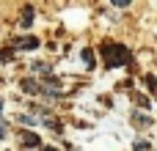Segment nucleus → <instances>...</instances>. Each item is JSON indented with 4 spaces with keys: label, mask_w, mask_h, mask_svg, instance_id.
I'll use <instances>...</instances> for the list:
<instances>
[{
    "label": "nucleus",
    "mask_w": 157,
    "mask_h": 151,
    "mask_svg": "<svg viewBox=\"0 0 157 151\" xmlns=\"http://www.w3.org/2000/svg\"><path fill=\"white\" fill-rule=\"evenodd\" d=\"M17 47H22V50H33V47H39V41H36V39H25V41H17Z\"/></svg>",
    "instance_id": "4"
},
{
    "label": "nucleus",
    "mask_w": 157,
    "mask_h": 151,
    "mask_svg": "<svg viewBox=\"0 0 157 151\" xmlns=\"http://www.w3.org/2000/svg\"><path fill=\"white\" fill-rule=\"evenodd\" d=\"M102 55H105V66L108 69H116V66H124L130 61V50L124 44H105L102 47Z\"/></svg>",
    "instance_id": "1"
},
{
    "label": "nucleus",
    "mask_w": 157,
    "mask_h": 151,
    "mask_svg": "<svg viewBox=\"0 0 157 151\" xmlns=\"http://www.w3.org/2000/svg\"><path fill=\"white\" fill-rule=\"evenodd\" d=\"M0 113H3V99H0Z\"/></svg>",
    "instance_id": "9"
},
{
    "label": "nucleus",
    "mask_w": 157,
    "mask_h": 151,
    "mask_svg": "<svg viewBox=\"0 0 157 151\" xmlns=\"http://www.w3.org/2000/svg\"><path fill=\"white\" fill-rule=\"evenodd\" d=\"M146 85H149V88H152V91H155V88H157V80H155V77H152V74H149V77H146Z\"/></svg>",
    "instance_id": "8"
},
{
    "label": "nucleus",
    "mask_w": 157,
    "mask_h": 151,
    "mask_svg": "<svg viewBox=\"0 0 157 151\" xmlns=\"http://www.w3.org/2000/svg\"><path fill=\"white\" fill-rule=\"evenodd\" d=\"M22 91H28V94H36V91H39V85L28 80V83H22Z\"/></svg>",
    "instance_id": "6"
},
{
    "label": "nucleus",
    "mask_w": 157,
    "mask_h": 151,
    "mask_svg": "<svg viewBox=\"0 0 157 151\" xmlns=\"http://www.w3.org/2000/svg\"><path fill=\"white\" fill-rule=\"evenodd\" d=\"M22 14H25V17H22V25L28 28V25L33 22V8H30V6H25V11H22Z\"/></svg>",
    "instance_id": "3"
},
{
    "label": "nucleus",
    "mask_w": 157,
    "mask_h": 151,
    "mask_svg": "<svg viewBox=\"0 0 157 151\" xmlns=\"http://www.w3.org/2000/svg\"><path fill=\"white\" fill-rule=\"evenodd\" d=\"M135 151H149V143H146V140H138V143H135Z\"/></svg>",
    "instance_id": "7"
},
{
    "label": "nucleus",
    "mask_w": 157,
    "mask_h": 151,
    "mask_svg": "<svg viewBox=\"0 0 157 151\" xmlns=\"http://www.w3.org/2000/svg\"><path fill=\"white\" fill-rule=\"evenodd\" d=\"M19 140H22L28 149H36V146H41V140H39L33 132H19Z\"/></svg>",
    "instance_id": "2"
},
{
    "label": "nucleus",
    "mask_w": 157,
    "mask_h": 151,
    "mask_svg": "<svg viewBox=\"0 0 157 151\" xmlns=\"http://www.w3.org/2000/svg\"><path fill=\"white\" fill-rule=\"evenodd\" d=\"M0 138H3V127H0Z\"/></svg>",
    "instance_id": "11"
},
{
    "label": "nucleus",
    "mask_w": 157,
    "mask_h": 151,
    "mask_svg": "<svg viewBox=\"0 0 157 151\" xmlns=\"http://www.w3.org/2000/svg\"><path fill=\"white\" fill-rule=\"evenodd\" d=\"M83 63H86V69L94 66V52H91V50H83Z\"/></svg>",
    "instance_id": "5"
},
{
    "label": "nucleus",
    "mask_w": 157,
    "mask_h": 151,
    "mask_svg": "<svg viewBox=\"0 0 157 151\" xmlns=\"http://www.w3.org/2000/svg\"><path fill=\"white\" fill-rule=\"evenodd\" d=\"M41 151H55V149H41Z\"/></svg>",
    "instance_id": "10"
}]
</instances>
